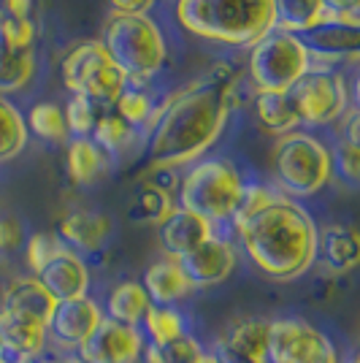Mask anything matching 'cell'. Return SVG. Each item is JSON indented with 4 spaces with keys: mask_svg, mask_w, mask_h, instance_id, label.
<instances>
[{
    "mask_svg": "<svg viewBox=\"0 0 360 363\" xmlns=\"http://www.w3.org/2000/svg\"><path fill=\"white\" fill-rule=\"evenodd\" d=\"M233 225L247 257L274 282L298 279L317 260V225L293 198L247 184Z\"/></svg>",
    "mask_w": 360,
    "mask_h": 363,
    "instance_id": "6da1fadb",
    "label": "cell"
},
{
    "mask_svg": "<svg viewBox=\"0 0 360 363\" xmlns=\"http://www.w3.org/2000/svg\"><path fill=\"white\" fill-rule=\"evenodd\" d=\"M230 104L233 74L227 68L174 92L150 120V166L163 171L198 163L225 130Z\"/></svg>",
    "mask_w": 360,
    "mask_h": 363,
    "instance_id": "7a4b0ae2",
    "label": "cell"
},
{
    "mask_svg": "<svg viewBox=\"0 0 360 363\" xmlns=\"http://www.w3.org/2000/svg\"><path fill=\"white\" fill-rule=\"evenodd\" d=\"M176 19L193 35L249 49L276 28L274 0H176Z\"/></svg>",
    "mask_w": 360,
    "mask_h": 363,
    "instance_id": "3957f363",
    "label": "cell"
},
{
    "mask_svg": "<svg viewBox=\"0 0 360 363\" xmlns=\"http://www.w3.org/2000/svg\"><path fill=\"white\" fill-rule=\"evenodd\" d=\"M244 179L239 168L225 157L198 160L187 168L179 184V206L201 214L211 225L233 223L244 198Z\"/></svg>",
    "mask_w": 360,
    "mask_h": 363,
    "instance_id": "277c9868",
    "label": "cell"
},
{
    "mask_svg": "<svg viewBox=\"0 0 360 363\" xmlns=\"http://www.w3.org/2000/svg\"><path fill=\"white\" fill-rule=\"evenodd\" d=\"M101 44L128 79H150L165 65V38L147 14L114 11L106 19Z\"/></svg>",
    "mask_w": 360,
    "mask_h": 363,
    "instance_id": "5b68a950",
    "label": "cell"
},
{
    "mask_svg": "<svg viewBox=\"0 0 360 363\" xmlns=\"http://www.w3.org/2000/svg\"><path fill=\"white\" fill-rule=\"evenodd\" d=\"M274 174L287 198H309L333 177V155L312 133L293 130L274 147Z\"/></svg>",
    "mask_w": 360,
    "mask_h": 363,
    "instance_id": "8992f818",
    "label": "cell"
},
{
    "mask_svg": "<svg viewBox=\"0 0 360 363\" xmlns=\"http://www.w3.org/2000/svg\"><path fill=\"white\" fill-rule=\"evenodd\" d=\"M315 65V52L293 33L274 30L249 52V79L257 92H287Z\"/></svg>",
    "mask_w": 360,
    "mask_h": 363,
    "instance_id": "52a82bcc",
    "label": "cell"
},
{
    "mask_svg": "<svg viewBox=\"0 0 360 363\" xmlns=\"http://www.w3.org/2000/svg\"><path fill=\"white\" fill-rule=\"evenodd\" d=\"M62 82L74 95H84L92 104H117L128 90V74L108 57L101 41L76 44L62 60Z\"/></svg>",
    "mask_w": 360,
    "mask_h": 363,
    "instance_id": "ba28073f",
    "label": "cell"
},
{
    "mask_svg": "<svg viewBox=\"0 0 360 363\" xmlns=\"http://www.w3.org/2000/svg\"><path fill=\"white\" fill-rule=\"evenodd\" d=\"M269 363H339V355L312 323L282 318L269 325Z\"/></svg>",
    "mask_w": 360,
    "mask_h": 363,
    "instance_id": "9c48e42d",
    "label": "cell"
},
{
    "mask_svg": "<svg viewBox=\"0 0 360 363\" xmlns=\"http://www.w3.org/2000/svg\"><path fill=\"white\" fill-rule=\"evenodd\" d=\"M296 106H298L300 122L309 125H328V122L344 117L347 111V84L339 74L330 68L312 65L309 74L290 90Z\"/></svg>",
    "mask_w": 360,
    "mask_h": 363,
    "instance_id": "30bf717a",
    "label": "cell"
},
{
    "mask_svg": "<svg viewBox=\"0 0 360 363\" xmlns=\"http://www.w3.org/2000/svg\"><path fill=\"white\" fill-rule=\"evenodd\" d=\"M144 347L147 345L138 328L103 318L76 355L87 363H138L144 355Z\"/></svg>",
    "mask_w": 360,
    "mask_h": 363,
    "instance_id": "8fae6325",
    "label": "cell"
},
{
    "mask_svg": "<svg viewBox=\"0 0 360 363\" xmlns=\"http://www.w3.org/2000/svg\"><path fill=\"white\" fill-rule=\"evenodd\" d=\"M46 323L0 306V358L9 363H30L44 355Z\"/></svg>",
    "mask_w": 360,
    "mask_h": 363,
    "instance_id": "7c38bea8",
    "label": "cell"
},
{
    "mask_svg": "<svg viewBox=\"0 0 360 363\" xmlns=\"http://www.w3.org/2000/svg\"><path fill=\"white\" fill-rule=\"evenodd\" d=\"M269 320L247 318L227 328L211 347L217 363H269Z\"/></svg>",
    "mask_w": 360,
    "mask_h": 363,
    "instance_id": "4fadbf2b",
    "label": "cell"
},
{
    "mask_svg": "<svg viewBox=\"0 0 360 363\" xmlns=\"http://www.w3.org/2000/svg\"><path fill=\"white\" fill-rule=\"evenodd\" d=\"M106 315L101 312V306L92 301L90 296L84 298H71V301H57L55 315L49 320V336L60 345L62 350H74L79 352V347L92 336V331L101 325V320Z\"/></svg>",
    "mask_w": 360,
    "mask_h": 363,
    "instance_id": "5bb4252c",
    "label": "cell"
},
{
    "mask_svg": "<svg viewBox=\"0 0 360 363\" xmlns=\"http://www.w3.org/2000/svg\"><path fill=\"white\" fill-rule=\"evenodd\" d=\"M179 266L184 269L187 279L193 282V288H211L225 282L236 269V250L225 239L211 236L209 242L196 247L193 252L179 257Z\"/></svg>",
    "mask_w": 360,
    "mask_h": 363,
    "instance_id": "9a60e30c",
    "label": "cell"
},
{
    "mask_svg": "<svg viewBox=\"0 0 360 363\" xmlns=\"http://www.w3.org/2000/svg\"><path fill=\"white\" fill-rule=\"evenodd\" d=\"M44 288L57 298V301H71V298H84L90 290V269L79 257V252L62 247L57 255L46 263L41 274H35Z\"/></svg>",
    "mask_w": 360,
    "mask_h": 363,
    "instance_id": "2e32d148",
    "label": "cell"
},
{
    "mask_svg": "<svg viewBox=\"0 0 360 363\" xmlns=\"http://www.w3.org/2000/svg\"><path fill=\"white\" fill-rule=\"evenodd\" d=\"M157 236H160V244L168 252V257L179 260V257L193 252L203 242H209L211 236H214V225H211L209 220H203L201 214L176 206L157 225Z\"/></svg>",
    "mask_w": 360,
    "mask_h": 363,
    "instance_id": "e0dca14e",
    "label": "cell"
},
{
    "mask_svg": "<svg viewBox=\"0 0 360 363\" xmlns=\"http://www.w3.org/2000/svg\"><path fill=\"white\" fill-rule=\"evenodd\" d=\"M317 257L333 274H349L360 269V230L352 225H330L317 230Z\"/></svg>",
    "mask_w": 360,
    "mask_h": 363,
    "instance_id": "ac0fdd59",
    "label": "cell"
},
{
    "mask_svg": "<svg viewBox=\"0 0 360 363\" xmlns=\"http://www.w3.org/2000/svg\"><path fill=\"white\" fill-rule=\"evenodd\" d=\"M111 233V220L101 212H87V209H76L68 212L60 220L57 236L62 244L74 252H95L101 250L103 242Z\"/></svg>",
    "mask_w": 360,
    "mask_h": 363,
    "instance_id": "d6986e66",
    "label": "cell"
},
{
    "mask_svg": "<svg viewBox=\"0 0 360 363\" xmlns=\"http://www.w3.org/2000/svg\"><path fill=\"white\" fill-rule=\"evenodd\" d=\"M144 290H147V296H150V301L154 306H174L176 301L187 298L196 288L187 279V274L179 266V260L163 257V260L152 263L150 269H147V274H144Z\"/></svg>",
    "mask_w": 360,
    "mask_h": 363,
    "instance_id": "ffe728a7",
    "label": "cell"
},
{
    "mask_svg": "<svg viewBox=\"0 0 360 363\" xmlns=\"http://www.w3.org/2000/svg\"><path fill=\"white\" fill-rule=\"evenodd\" d=\"M0 306L41 320V323L49 325V320L55 315V306H57V298L44 288V282L38 277H19L6 288Z\"/></svg>",
    "mask_w": 360,
    "mask_h": 363,
    "instance_id": "44dd1931",
    "label": "cell"
},
{
    "mask_svg": "<svg viewBox=\"0 0 360 363\" xmlns=\"http://www.w3.org/2000/svg\"><path fill=\"white\" fill-rule=\"evenodd\" d=\"M152 309V301L141 282H120L108 290L106 296V318L122 323V325H133L138 328Z\"/></svg>",
    "mask_w": 360,
    "mask_h": 363,
    "instance_id": "7402d4cb",
    "label": "cell"
},
{
    "mask_svg": "<svg viewBox=\"0 0 360 363\" xmlns=\"http://www.w3.org/2000/svg\"><path fill=\"white\" fill-rule=\"evenodd\" d=\"M274 11H276V30L293 35L312 33L333 22L322 0H274Z\"/></svg>",
    "mask_w": 360,
    "mask_h": 363,
    "instance_id": "603a6c76",
    "label": "cell"
},
{
    "mask_svg": "<svg viewBox=\"0 0 360 363\" xmlns=\"http://www.w3.org/2000/svg\"><path fill=\"white\" fill-rule=\"evenodd\" d=\"M255 111H257V120L260 125L276 133V136H287L298 128L300 114L298 106L293 101L290 90L287 92H257L255 98Z\"/></svg>",
    "mask_w": 360,
    "mask_h": 363,
    "instance_id": "cb8c5ba5",
    "label": "cell"
},
{
    "mask_svg": "<svg viewBox=\"0 0 360 363\" xmlns=\"http://www.w3.org/2000/svg\"><path fill=\"white\" fill-rule=\"evenodd\" d=\"M179 203L174 201L171 190L163 184H141L130 198V206H128V217L138 223V225H160L168 214L174 212Z\"/></svg>",
    "mask_w": 360,
    "mask_h": 363,
    "instance_id": "d4e9b609",
    "label": "cell"
},
{
    "mask_svg": "<svg viewBox=\"0 0 360 363\" xmlns=\"http://www.w3.org/2000/svg\"><path fill=\"white\" fill-rule=\"evenodd\" d=\"M106 171V152L92 138H74L68 147V174L76 184H92Z\"/></svg>",
    "mask_w": 360,
    "mask_h": 363,
    "instance_id": "484cf974",
    "label": "cell"
},
{
    "mask_svg": "<svg viewBox=\"0 0 360 363\" xmlns=\"http://www.w3.org/2000/svg\"><path fill=\"white\" fill-rule=\"evenodd\" d=\"M35 71L33 49H14L0 41V95L22 90Z\"/></svg>",
    "mask_w": 360,
    "mask_h": 363,
    "instance_id": "4316f807",
    "label": "cell"
},
{
    "mask_svg": "<svg viewBox=\"0 0 360 363\" xmlns=\"http://www.w3.org/2000/svg\"><path fill=\"white\" fill-rule=\"evenodd\" d=\"M28 144V122L14 104L0 98V163L14 160Z\"/></svg>",
    "mask_w": 360,
    "mask_h": 363,
    "instance_id": "83f0119b",
    "label": "cell"
},
{
    "mask_svg": "<svg viewBox=\"0 0 360 363\" xmlns=\"http://www.w3.org/2000/svg\"><path fill=\"white\" fill-rule=\"evenodd\" d=\"M144 328L150 333L152 345L163 347V345H171L181 339L187 333V325H184V315L174 306H154L152 303L150 315L144 320Z\"/></svg>",
    "mask_w": 360,
    "mask_h": 363,
    "instance_id": "f1b7e54d",
    "label": "cell"
},
{
    "mask_svg": "<svg viewBox=\"0 0 360 363\" xmlns=\"http://www.w3.org/2000/svg\"><path fill=\"white\" fill-rule=\"evenodd\" d=\"M28 128L44 141H62L68 136L65 111L57 104H35L28 114Z\"/></svg>",
    "mask_w": 360,
    "mask_h": 363,
    "instance_id": "f546056e",
    "label": "cell"
},
{
    "mask_svg": "<svg viewBox=\"0 0 360 363\" xmlns=\"http://www.w3.org/2000/svg\"><path fill=\"white\" fill-rule=\"evenodd\" d=\"M133 136V128L128 122H122V117L117 114H103L98 117L95 128H92V141L106 152V155H114L128 147V141Z\"/></svg>",
    "mask_w": 360,
    "mask_h": 363,
    "instance_id": "4dcf8cb0",
    "label": "cell"
},
{
    "mask_svg": "<svg viewBox=\"0 0 360 363\" xmlns=\"http://www.w3.org/2000/svg\"><path fill=\"white\" fill-rule=\"evenodd\" d=\"M201 352H203L201 345L190 333H184L181 339L171 342V345H163V347L147 345L144 347V358H147V363H196Z\"/></svg>",
    "mask_w": 360,
    "mask_h": 363,
    "instance_id": "1f68e13d",
    "label": "cell"
},
{
    "mask_svg": "<svg viewBox=\"0 0 360 363\" xmlns=\"http://www.w3.org/2000/svg\"><path fill=\"white\" fill-rule=\"evenodd\" d=\"M154 106H152L150 95L141 90H125L117 101V117H122V122H128L130 128H144L150 125Z\"/></svg>",
    "mask_w": 360,
    "mask_h": 363,
    "instance_id": "d6a6232c",
    "label": "cell"
},
{
    "mask_svg": "<svg viewBox=\"0 0 360 363\" xmlns=\"http://www.w3.org/2000/svg\"><path fill=\"white\" fill-rule=\"evenodd\" d=\"M62 247H65V244H62V239L57 233H33L30 239H28V252H25L28 269L33 272V277L41 274V269L60 252Z\"/></svg>",
    "mask_w": 360,
    "mask_h": 363,
    "instance_id": "836d02e7",
    "label": "cell"
},
{
    "mask_svg": "<svg viewBox=\"0 0 360 363\" xmlns=\"http://www.w3.org/2000/svg\"><path fill=\"white\" fill-rule=\"evenodd\" d=\"M95 104L84 95H74L65 106V125H68V133H76V138H84L92 133L95 128Z\"/></svg>",
    "mask_w": 360,
    "mask_h": 363,
    "instance_id": "e575fe53",
    "label": "cell"
},
{
    "mask_svg": "<svg viewBox=\"0 0 360 363\" xmlns=\"http://www.w3.org/2000/svg\"><path fill=\"white\" fill-rule=\"evenodd\" d=\"M336 163H339L342 179L349 182V184H360V150H352V147L342 144L339 155H336Z\"/></svg>",
    "mask_w": 360,
    "mask_h": 363,
    "instance_id": "d590c367",
    "label": "cell"
},
{
    "mask_svg": "<svg viewBox=\"0 0 360 363\" xmlns=\"http://www.w3.org/2000/svg\"><path fill=\"white\" fill-rule=\"evenodd\" d=\"M22 244V225L14 217H0V252H14Z\"/></svg>",
    "mask_w": 360,
    "mask_h": 363,
    "instance_id": "8d00e7d4",
    "label": "cell"
},
{
    "mask_svg": "<svg viewBox=\"0 0 360 363\" xmlns=\"http://www.w3.org/2000/svg\"><path fill=\"white\" fill-rule=\"evenodd\" d=\"M342 144L352 147V150H360V108H352V111H344L342 117Z\"/></svg>",
    "mask_w": 360,
    "mask_h": 363,
    "instance_id": "74e56055",
    "label": "cell"
},
{
    "mask_svg": "<svg viewBox=\"0 0 360 363\" xmlns=\"http://www.w3.org/2000/svg\"><path fill=\"white\" fill-rule=\"evenodd\" d=\"M33 0H0V25L14 19H30Z\"/></svg>",
    "mask_w": 360,
    "mask_h": 363,
    "instance_id": "f35d334b",
    "label": "cell"
},
{
    "mask_svg": "<svg viewBox=\"0 0 360 363\" xmlns=\"http://www.w3.org/2000/svg\"><path fill=\"white\" fill-rule=\"evenodd\" d=\"M322 3H325L330 19H333L330 25L344 22V19H352V16L360 14V0H322Z\"/></svg>",
    "mask_w": 360,
    "mask_h": 363,
    "instance_id": "ab89813d",
    "label": "cell"
},
{
    "mask_svg": "<svg viewBox=\"0 0 360 363\" xmlns=\"http://www.w3.org/2000/svg\"><path fill=\"white\" fill-rule=\"evenodd\" d=\"M117 14H147L154 0H108Z\"/></svg>",
    "mask_w": 360,
    "mask_h": 363,
    "instance_id": "60d3db41",
    "label": "cell"
},
{
    "mask_svg": "<svg viewBox=\"0 0 360 363\" xmlns=\"http://www.w3.org/2000/svg\"><path fill=\"white\" fill-rule=\"evenodd\" d=\"M352 98H355V108H360V71L352 82Z\"/></svg>",
    "mask_w": 360,
    "mask_h": 363,
    "instance_id": "b9f144b4",
    "label": "cell"
},
{
    "mask_svg": "<svg viewBox=\"0 0 360 363\" xmlns=\"http://www.w3.org/2000/svg\"><path fill=\"white\" fill-rule=\"evenodd\" d=\"M196 363H217V358H214L211 352H201V355H198V361H196Z\"/></svg>",
    "mask_w": 360,
    "mask_h": 363,
    "instance_id": "7bdbcfd3",
    "label": "cell"
},
{
    "mask_svg": "<svg viewBox=\"0 0 360 363\" xmlns=\"http://www.w3.org/2000/svg\"><path fill=\"white\" fill-rule=\"evenodd\" d=\"M60 363H87L84 358H79V355H68V358H62Z\"/></svg>",
    "mask_w": 360,
    "mask_h": 363,
    "instance_id": "ee69618b",
    "label": "cell"
},
{
    "mask_svg": "<svg viewBox=\"0 0 360 363\" xmlns=\"http://www.w3.org/2000/svg\"><path fill=\"white\" fill-rule=\"evenodd\" d=\"M30 363H60V361H52V358H44V355H41V358H35V361H30Z\"/></svg>",
    "mask_w": 360,
    "mask_h": 363,
    "instance_id": "f6af8a7d",
    "label": "cell"
},
{
    "mask_svg": "<svg viewBox=\"0 0 360 363\" xmlns=\"http://www.w3.org/2000/svg\"><path fill=\"white\" fill-rule=\"evenodd\" d=\"M349 363H360V350L355 352V355H352V358H349Z\"/></svg>",
    "mask_w": 360,
    "mask_h": 363,
    "instance_id": "bcb514c9",
    "label": "cell"
},
{
    "mask_svg": "<svg viewBox=\"0 0 360 363\" xmlns=\"http://www.w3.org/2000/svg\"><path fill=\"white\" fill-rule=\"evenodd\" d=\"M0 363H9V361H3V358H0Z\"/></svg>",
    "mask_w": 360,
    "mask_h": 363,
    "instance_id": "7dc6e473",
    "label": "cell"
}]
</instances>
